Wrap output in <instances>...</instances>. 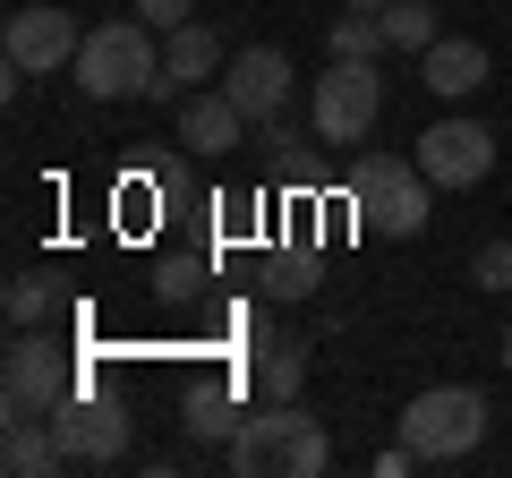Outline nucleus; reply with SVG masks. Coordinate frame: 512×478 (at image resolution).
<instances>
[{
  "label": "nucleus",
  "instance_id": "f257e3e1",
  "mask_svg": "<svg viewBox=\"0 0 512 478\" xmlns=\"http://www.w3.org/2000/svg\"><path fill=\"white\" fill-rule=\"evenodd\" d=\"M239 478H325L333 470V436L325 419H308L299 402H265L256 419H239V436L222 444Z\"/></svg>",
  "mask_w": 512,
  "mask_h": 478
},
{
  "label": "nucleus",
  "instance_id": "f03ea898",
  "mask_svg": "<svg viewBox=\"0 0 512 478\" xmlns=\"http://www.w3.org/2000/svg\"><path fill=\"white\" fill-rule=\"evenodd\" d=\"M77 86L94 103H154V77H163V43H154L146 18H111V26H86L77 43Z\"/></svg>",
  "mask_w": 512,
  "mask_h": 478
},
{
  "label": "nucleus",
  "instance_id": "7ed1b4c3",
  "mask_svg": "<svg viewBox=\"0 0 512 478\" xmlns=\"http://www.w3.org/2000/svg\"><path fill=\"white\" fill-rule=\"evenodd\" d=\"M427 171H419V154H359L350 163V180H342V205L359 214V231L367 239H419L427 231Z\"/></svg>",
  "mask_w": 512,
  "mask_h": 478
},
{
  "label": "nucleus",
  "instance_id": "20e7f679",
  "mask_svg": "<svg viewBox=\"0 0 512 478\" xmlns=\"http://www.w3.org/2000/svg\"><path fill=\"white\" fill-rule=\"evenodd\" d=\"M376 111H384V60H325V77H316L308 94V129L325 137V146H359L367 129H376Z\"/></svg>",
  "mask_w": 512,
  "mask_h": 478
},
{
  "label": "nucleus",
  "instance_id": "39448f33",
  "mask_svg": "<svg viewBox=\"0 0 512 478\" xmlns=\"http://www.w3.org/2000/svg\"><path fill=\"white\" fill-rule=\"evenodd\" d=\"M77 359L52 342V333H35V325H18L9 333V359H0V402L9 410H35V419H52L60 402H77Z\"/></svg>",
  "mask_w": 512,
  "mask_h": 478
},
{
  "label": "nucleus",
  "instance_id": "423d86ee",
  "mask_svg": "<svg viewBox=\"0 0 512 478\" xmlns=\"http://www.w3.org/2000/svg\"><path fill=\"white\" fill-rule=\"evenodd\" d=\"M478 436H487V393L478 385H427L402 410V444L419 461H461V453H478Z\"/></svg>",
  "mask_w": 512,
  "mask_h": 478
},
{
  "label": "nucleus",
  "instance_id": "0eeeda50",
  "mask_svg": "<svg viewBox=\"0 0 512 478\" xmlns=\"http://www.w3.org/2000/svg\"><path fill=\"white\" fill-rule=\"evenodd\" d=\"M77 43H86V26H77L69 9H52V0H18L0 52H9L18 77H60V69H77Z\"/></svg>",
  "mask_w": 512,
  "mask_h": 478
},
{
  "label": "nucleus",
  "instance_id": "6e6552de",
  "mask_svg": "<svg viewBox=\"0 0 512 478\" xmlns=\"http://www.w3.org/2000/svg\"><path fill=\"white\" fill-rule=\"evenodd\" d=\"M52 436L77 470H103V461H128V410L103 402V393H77V402L52 410Z\"/></svg>",
  "mask_w": 512,
  "mask_h": 478
},
{
  "label": "nucleus",
  "instance_id": "1a4fd4ad",
  "mask_svg": "<svg viewBox=\"0 0 512 478\" xmlns=\"http://www.w3.org/2000/svg\"><path fill=\"white\" fill-rule=\"evenodd\" d=\"M419 171L436 188H478L495 171V129L487 120H436V129L419 137Z\"/></svg>",
  "mask_w": 512,
  "mask_h": 478
},
{
  "label": "nucleus",
  "instance_id": "9d476101",
  "mask_svg": "<svg viewBox=\"0 0 512 478\" xmlns=\"http://www.w3.org/2000/svg\"><path fill=\"white\" fill-rule=\"evenodd\" d=\"M222 94L248 111L256 129H265V120H282V103H291V52H274V43L231 52V60H222Z\"/></svg>",
  "mask_w": 512,
  "mask_h": 478
},
{
  "label": "nucleus",
  "instance_id": "9b49d317",
  "mask_svg": "<svg viewBox=\"0 0 512 478\" xmlns=\"http://www.w3.org/2000/svg\"><path fill=\"white\" fill-rule=\"evenodd\" d=\"M222 60H231V52H222L214 26H197V18L171 26V35H163V77H154V103H188L205 77H222Z\"/></svg>",
  "mask_w": 512,
  "mask_h": 478
},
{
  "label": "nucleus",
  "instance_id": "f8f14e48",
  "mask_svg": "<svg viewBox=\"0 0 512 478\" xmlns=\"http://www.w3.org/2000/svg\"><path fill=\"white\" fill-rule=\"evenodd\" d=\"M419 69H427V94H444V103H461V94H478L495 77V60H487V43H470V35H436L419 52Z\"/></svg>",
  "mask_w": 512,
  "mask_h": 478
},
{
  "label": "nucleus",
  "instance_id": "ddd939ff",
  "mask_svg": "<svg viewBox=\"0 0 512 478\" xmlns=\"http://www.w3.org/2000/svg\"><path fill=\"white\" fill-rule=\"evenodd\" d=\"M239 137H248V111H239L222 86H214V94L197 86V94L180 103V146H188V154H231Z\"/></svg>",
  "mask_w": 512,
  "mask_h": 478
},
{
  "label": "nucleus",
  "instance_id": "4468645a",
  "mask_svg": "<svg viewBox=\"0 0 512 478\" xmlns=\"http://www.w3.org/2000/svg\"><path fill=\"white\" fill-rule=\"evenodd\" d=\"M0 470H9V478H52V470H69V453H60L52 419H35V410H9V436H0Z\"/></svg>",
  "mask_w": 512,
  "mask_h": 478
},
{
  "label": "nucleus",
  "instance_id": "2eb2a0df",
  "mask_svg": "<svg viewBox=\"0 0 512 478\" xmlns=\"http://www.w3.org/2000/svg\"><path fill=\"white\" fill-rule=\"evenodd\" d=\"M180 427H188V444H231L239 436V410H231V385H197L188 393V410H180Z\"/></svg>",
  "mask_w": 512,
  "mask_h": 478
},
{
  "label": "nucleus",
  "instance_id": "dca6fc26",
  "mask_svg": "<svg viewBox=\"0 0 512 478\" xmlns=\"http://www.w3.org/2000/svg\"><path fill=\"white\" fill-rule=\"evenodd\" d=\"M333 52H342V60H384V52H393L384 9H350V18H333Z\"/></svg>",
  "mask_w": 512,
  "mask_h": 478
},
{
  "label": "nucleus",
  "instance_id": "f3484780",
  "mask_svg": "<svg viewBox=\"0 0 512 478\" xmlns=\"http://www.w3.org/2000/svg\"><path fill=\"white\" fill-rule=\"evenodd\" d=\"M256 385H265V402H291V393L308 385V342H274L256 359Z\"/></svg>",
  "mask_w": 512,
  "mask_h": 478
},
{
  "label": "nucleus",
  "instance_id": "a211bd4d",
  "mask_svg": "<svg viewBox=\"0 0 512 478\" xmlns=\"http://www.w3.org/2000/svg\"><path fill=\"white\" fill-rule=\"evenodd\" d=\"M384 35H393V52H427V43L444 35L436 0H393V9H384Z\"/></svg>",
  "mask_w": 512,
  "mask_h": 478
},
{
  "label": "nucleus",
  "instance_id": "6ab92c4d",
  "mask_svg": "<svg viewBox=\"0 0 512 478\" xmlns=\"http://www.w3.org/2000/svg\"><path fill=\"white\" fill-rule=\"evenodd\" d=\"M265 291H274V299H308V291H316V257H308V248L265 257Z\"/></svg>",
  "mask_w": 512,
  "mask_h": 478
},
{
  "label": "nucleus",
  "instance_id": "aec40b11",
  "mask_svg": "<svg viewBox=\"0 0 512 478\" xmlns=\"http://www.w3.org/2000/svg\"><path fill=\"white\" fill-rule=\"evenodd\" d=\"M52 316V282L43 274H9V325H43Z\"/></svg>",
  "mask_w": 512,
  "mask_h": 478
},
{
  "label": "nucleus",
  "instance_id": "412c9836",
  "mask_svg": "<svg viewBox=\"0 0 512 478\" xmlns=\"http://www.w3.org/2000/svg\"><path fill=\"white\" fill-rule=\"evenodd\" d=\"M470 282H478V291H512V239H487V248H478Z\"/></svg>",
  "mask_w": 512,
  "mask_h": 478
},
{
  "label": "nucleus",
  "instance_id": "4be33fe9",
  "mask_svg": "<svg viewBox=\"0 0 512 478\" xmlns=\"http://www.w3.org/2000/svg\"><path fill=\"white\" fill-rule=\"evenodd\" d=\"M188 9H197V0H137V18H146L154 35H171V26H188Z\"/></svg>",
  "mask_w": 512,
  "mask_h": 478
},
{
  "label": "nucleus",
  "instance_id": "5701e85b",
  "mask_svg": "<svg viewBox=\"0 0 512 478\" xmlns=\"http://www.w3.org/2000/svg\"><path fill=\"white\" fill-rule=\"evenodd\" d=\"M265 154H274V163H299V154H308V137H299L291 120H265Z\"/></svg>",
  "mask_w": 512,
  "mask_h": 478
},
{
  "label": "nucleus",
  "instance_id": "b1692460",
  "mask_svg": "<svg viewBox=\"0 0 512 478\" xmlns=\"http://www.w3.org/2000/svg\"><path fill=\"white\" fill-rule=\"evenodd\" d=\"M342 9H393V0H342Z\"/></svg>",
  "mask_w": 512,
  "mask_h": 478
},
{
  "label": "nucleus",
  "instance_id": "393cba45",
  "mask_svg": "<svg viewBox=\"0 0 512 478\" xmlns=\"http://www.w3.org/2000/svg\"><path fill=\"white\" fill-rule=\"evenodd\" d=\"M504 368H512V333H504Z\"/></svg>",
  "mask_w": 512,
  "mask_h": 478
}]
</instances>
